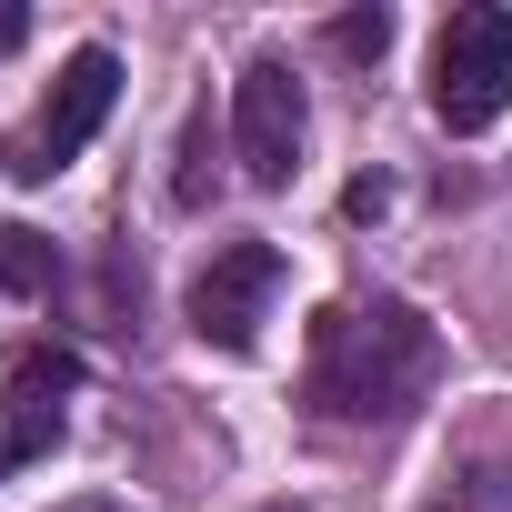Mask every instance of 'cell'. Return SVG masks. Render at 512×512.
Here are the masks:
<instances>
[{
    "label": "cell",
    "mask_w": 512,
    "mask_h": 512,
    "mask_svg": "<svg viewBox=\"0 0 512 512\" xmlns=\"http://www.w3.org/2000/svg\"><path fill=\"white\" fill-rule=\"evenodd\" d=\"M171 201H181V211H201V201H211V111H191V131H181V171H171Z\"/></svg>",
    "instance_id": "ba28073f"
},
{
    "label": "cell",
    "mask_w": 512,
    "mask_h": 512,
    "mask_svg": "<svg viewBox=\"0 0 512 512\" xmlns=\"http://www.w3.org/2000/svg\"><path fill=\"white\" fill-rule=\"evenodd\" d=\"M332 51H342V61H382V51H392V11H342V21H332Z\"/></svg>",
    "instance_id": "9c48e42d"
},
{
    "label": "cell",
    "mask_w": 512,
    "mask_h": 512,
    "mask_svg": "<svg viewBox=\"0 0 512 512\" xmlns=\"http://www.w3.org/2000/svg\"><path fill=\"white\" fill-rule=\"evenodd\" d=\"M0 472H11V442H0Z\"/></svg>",
    "instance_id": "5bb4252c"
},
{
    "label": "cell",
    "mask_w": 512,
    "mask_h": 512,
    "mask_svg": "<svg viewBox=\"0 0 512 512\" xmlns=\"http://www.w3.org/2000/svg\"><path fill=\"white\" fill-rule=\"evenodd\" d=\"M452 512H512V472H502V462H472V472L452 482Z\"/></svg>",
    "instance_id": "30bf717a"
},
{
    "label": "cell",
    "mask_w": 512,
    "mask_h": 512,
    "mask_svg": "<svg viewBox=\"0 0 512 512\" xmlns=\"http://www.w3.org/2000/svg\"><path fill=\"white\" fill-rule=\"evenodd\" d=\"M382 201H392V181H382V171H362V181H352V191H342V211H352V221H372V211H382Z\"/></svg>",
    "instance_id": "8fae6325"
},
{
    "label": "cell",
    "mask_w": 512,
    "mask_h": 512,
    "mask_svg": "<svg viewBox=\"0 0 512 512\" xmlns=\"http://www.w3.org/2000/svg\"><path fill=\"white\" fill-rule=\"evenodd\" d=\"M272 302H282V251L272 241H221L191 272V332L211 352H251L262 322H272Z\"/></svg>",
    "instance_id": "5b68a950"
},
{
    "label": "cell",
    "mask_w": 512,
    "mask_h": 512,
    "mask_svg": "<svg viewBox=\"0 0 512 512\" xmlns=\"http://www.w3.org/2000/svg\"><path fill=\"white\" fill-rule=\"evenodd\" d=\"M111 101H121V61L91 41V51H71L61 71H51V101L31 111V131L11 141V181H51V171H71L81 151H91V131L111 121Z\"/></svg>",
    "instance_id": "3957f363"
},
{
    "label": "cell",
    "mask_w": 512,
    "mask_h": 512,
    "mask_svg": "<svg viewBox=\"0 0 512 512\" xmlns=\"http://www.w3.org/2000/svg\"><path fill=\"white\" fill-rule=\"evenodd\" d=\"M31 41V11H21V0H0V51H21Z\"/></svg>",
    "instance_id": "7c38bea8"
},
{
    "label": "cell",
    "mask_w": 512,
    "mask_h": 512,
    "mask_svg": "<svg viewBox=\"0 0 512 512\" xmlns=\"http://www.w3.org/2000/svg\"><path fill=\"white\" fill-rule=\"evenodd\" d=\"M302 131H312V111H302L292 61H272V51L241 61V81H231V161H241V181H251V191H292Z\"/></svg>",
    "instance_id": "277c9868"
},
{
    "label": "cell",
    "mask_w": 512,
    "mask_h": 512,
    "mask_svg": "<svg viewBox=\"0 0 512 512\" xmlns=\"http://www.w3.org/2000/svg\"><path fill=\"white\" fill-rule=\"evenodd\" d=\"M61 282V251H51V231H31V221H0V292L11 302H41Z\"/></svg>",
    "instance_id": "52a82bcc"
},
{
    "label": "cell",
    "mask_w": 512,
    "mask_h": 512,
    "mask_svg": "<svg viewBox=\"0 0 512 512\" xmlns=\"http://www.w3.org/2000/svg\"><path fill=\"white\" fill-rule=\"evenodd\" d=\"M71 512H121V502H71Z\"/></svg>",
    "instance_id": "4fadbf2b"
},
{
    "label": "cell",
    "mask_w": 512,
    "mask_h": 512,
    "mask_svg": "<svg viewBox=\"0 0 512 512\" xmlns=\"http://www.w3.org/2000/svg\"><path fill=\"white\" fill-rule=\"evenodd\" d=\"M432 382H442V332L402 292L322 302L312 362H302V402L322 422H412L432 402Z\"/></svg>",
    "instance_id": "6da1fadb"
},
{
    "label": "cell",
    "mask_w": 512,
    "mask_h": 512,
    "mask_svg": "<svg viewBox=\"0 0 512 512\" xmlns=\"http://www.w3.org/2000/svg\"><path fill=\"white\" fill-rule=\"evenodd\" d=\"M81 392V352L71 342H21L11 352V372H0V402H11V462H41L51 442H61V402Z\"/></svg>",
    "instance_id": "8992f818"
},
{
    "label": "cell",
    "mask_w": 512,
    "mask_h": 512,
    "mask_svg": "<svg viewBox=\"0 0 512 512\" xmlns=\"http://www.w3.org/2000/svg\"><path fill=\"white\" fill-rule=\"evenodd\" d=\"M432 121L442 131H492L512 111V11H492V0H472V11H452L432 31V81H422Z\"/></svg>",
    "instance_id": "7a4b0ae2"
}]
</instances>
